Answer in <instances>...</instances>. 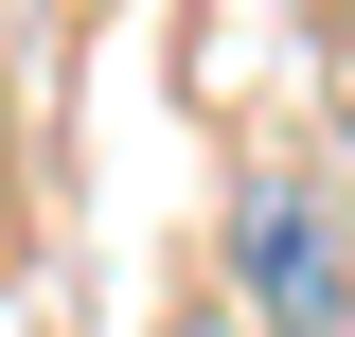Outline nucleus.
<instances>
[{"label":"nucleus","mask_w":355,"mask_h":337,"mask_svg":"<svg viewBox=\"0 0 355 337\" xmlns=\"http://www.w3.org/2000/svg\"><path fill=\"white\" fill-rule=\"evenodd\" d=\"M338 53H355V36H338Z\"/></svg>","instance_id":"7ed1b4c3"},{"label":"nucleus","mask_w":355,"mask_h":337,"mask_svg":"<svg viewBox=\"0 0 355 337\" xmlns=\"http://www.w3.org/2000/svg\"><path fill=\"white\" fill-rule=\"evenodd\" d=\"M231 320L249 337H355V231L320 178H249L231 196Z\"/></svg>","instance_id":"f257e3e1"},{"label":"nucleus","mask_w":355,"mask_h":337,"mask_svg":"<svg viewBox=\"0 0 355 337\" xmlns=\"http://www.w3.org/2000/svg\"><path fill=\"white\" fill-rule=\"evenodd\" d=\"M178 337H249V320H231V302H196V320H178Z\"/></svg>","instance_id":"f03ea898"}]
</instances>
